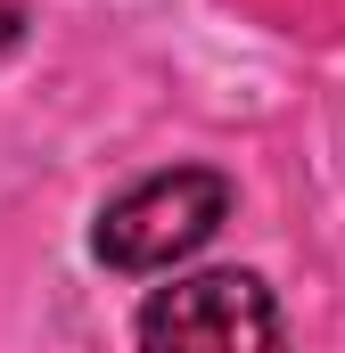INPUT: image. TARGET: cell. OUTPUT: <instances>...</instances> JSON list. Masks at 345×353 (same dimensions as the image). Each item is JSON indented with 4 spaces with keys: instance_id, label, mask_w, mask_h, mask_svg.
Instances as JSON below:
<instances>
[{
    "instance_id": "6da1fadb",
    "label": "cell",
    "mask_w": 345,
    "mask_h": 353,
    "mask_svg": "<svg viewBox=\"0 0 345 353\" xmlns=\"http://www.w3.org/2000/svg\"><path fill=\"white\" fill-rule=\"evenodd\" d=\"M222 222H230V181L214 165H172V173H148L124 197L99 205L90 255L107 271H172V263H189Z\"/></svg>"
},
{
    "instance_id": "7a4b0ae2",
    "label": "cell",
    "mask_w": 345,
    "mask_h": 353,
    "mask_svg": "<svg viewBox=\"0 0 345 353\" xmlns=\"http://www.w3.org/2000/svg\"><path fill=\"white\" fill-rule=\"evenodd\" d=\"M132 337L140 353H296L279 296L255 271H189V279L148 288Z\"/></svg>"
},
{
    "instance_id": "3957f363",
    "label": "cell",
    "mask_w": 345,
    "mask_h": 353,
    "mask_svg": "<svg viewBox=\"0 0 345 353\" xmlns=\"http://www.w3.org/2000/svg\"><path fill=\"white\" fill-rule=\"evenodd\" d=\"M25 17H33V0H0V58L25 41Z\"/></svg>"
}]
</instances>
